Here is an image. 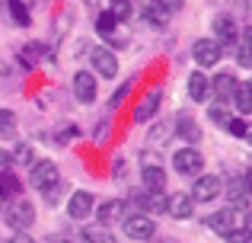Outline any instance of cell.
<instances>
[{
    "mask_svg": "<svg viewBox=\"0 0 252 243\" xmlns=\"http://www.w3.org/2000/svg\"><path fill=\"white\" fill-rule=\"evenodd\" d=\"M125 214V205L118 199H109V202H102V205L96 208V221H99V227H105V224H112V221H118Z\"/></svg>",
    "mask_w": 252,
    "mask_h": 243,
    "instance_id": "15",
    "label": "cell"
},
{
    "mask_svg": "<svg viewBox=\"0 0 252 243\" xmlns=\"http://www.w3.org/2000/svg\"><path fill=\"white\" fill-rule=\"evenodd\" d=\"M246 128H249V125L243 122V119H230V125H227V131H230V135H236V138H246Z\"/></svg>",
    "mask_w": 252,
    "mask_h": 243,
    "instance_id": "32",
    "label": "cell"
},
{
    "mask_svg": "<svg viewBox=\"0 0 252 243\" xmlns=\"http://www.w3.org/2000/svg\"><path fill=\"white\" fill-rule=\"evenodd\" d=\"M70 138H77V128H74V125H70V128H61V131H58V141H70Z\"/></svg>",
    "mask_w": 252,
    "mask_h": 243,
    "instance_id": "37",
    "label": "cell"
},
{
    "mask_svg": "<svg viewBox=\"0 0 252 243\" xmlns=\"http://www.w3.org/2000/svg\"><path fill=\"white\" fill-rule=\"evenodd\" d=\"M144 19H147L154 29H163V26H166V13H163L157 3L154 6H144Z\"/></svg>",
    "mask_w": 252,
    "mask_h": 243,
    "instance_id": "23",
    "label": "cell"
},
{
    "mask_svg": "<svg viewBox=\"0 0 252 243\" xmlns=\"http://www.w3.org/2000/svg\"><path fill=\"white\" fill-rule=\"evenodd\" d=\"M19 58H23L26 68H32V64H35L38 58H42V45H38V42H29V45L23 48V55H19Z\"/></svg>",
    "mask_w": 252,
    "mask_h": 243,
    "instance_id": "26",
    "label": "cell"
},
{
    "mask_svg": "<svg viewBox=\"0 0 252 243\" xmlns=\"http://www.w3.org/2000/svg\"><path fill=\"white\" fill-rule=\"evenodd\" d=\"M90 61H93V68H96L99 77H115L118 74V58L112 55L109 48H93Z\"/></svg>",
    "mask_w": 252,
    "mask_h": 243,
    "instance_id": "10",
    "label": "cell"
},
{
    "mask_svg": "<svg viewBox=\"0 0 252 243\" xmlns=\"http://www.w3.org/2000/svg\"><path fill=\"white\" fill-rule=\"evenodd\" d=\"M141 176H144V186H147V192H163L166 189V173H163V167L157 163V157L154 154H144V170H141Z\"/></svg>",
    "mask_w": 252,
    "mask_h": 243,
    "instance_id": "6",
    "label": "cell"
},
{
    "mask_svg": "<svg viewBox=\"0 0 252 243\" xmlns=\"http://www.w3.org/2000/svg\"><path fill=\"white\" fill-rule=\"evenodd\" d=\"M112 16H115V19H128L131 16V3H128V0H112Z\"/></svg>",
    "mask_w": 252,
    "mask_h": 243,
    "instance_id": "30",
    "label": "cell"
},
{
    "mask_svg": "<svg viewBox=\"0 0 252 243\" xmlns=\"http://www.w3.org/2000/svg\"><path fill=\"white\" fill-rule=\"evenodd\" d=\"M220 192H223V179H220V176L204 173V176H195V186H191L189 199L191 202H214Z\"/></svg>",
    "mask_w": 252,
    "mask_h": 243,
    "instance_id": "4",
    "label": "cell"
},
{
    "mask_svg": "<svg viewBox=\"0 0 252 243\" xmlns=\"http://www.w3.org/2000/svg\"><path fill=\"white\" fill-rule=\"evenodd\" d=\"M86 3H96V0H86Z\"/></svg>",
    "mask_w": 252,
    "mask_h": 243,
    "instance_id": "45",
    "label": "cell"
},
{
    "mask_svg": "<svg viewBox=\"0 0 252 243\" xmlns=\"http://www.w3.org/2000/svg\"><path fill=\"white\" fill-rule=\"evenodd\" d=\"M220 51H223V48L214 42V38H198L195 48H191V55H195L198 68H214V64L220 61Z\"/></svg>",
    "mask_w": 252,
    "mask_h": 243,
    "instance_id": "8",
    "label": "cell"
},
{
    "mask_svg": "<svg viewBox=\"0 0 252 243\" xmlns=\"http://www.w3.org/2000/svg\"><path fill=\"white\" fill-rule=\"evenodd\" d=\"M172 167H176V173H182V176H201L204 157L198 154V147H179L176 154H172Z\"/></svg>",
    "mask_w": 252,
    "mask_h": 243,
    "instance_id": "3",
    "label": "cell"
},
{
    "mask_svg": "<svg viewBox=\"0 0 252 243\" xmlns=\"http://www.w3.org/2000/svg\"><path fill=\"white\" fill-rule=\"evenodd\" d=\"M90 211H93V195L86 192V189H77L67 202V214L74 221H83V218H90Z\"/></svg>",
    "mask_w": 252,
    "mask_h": 243,
    "instance_id": "11",
    "label": "cell"
},
{
    "mask_svg": "<svg viewBox=\"0 0 252 243\" xmlns=\"http://www.w3.org/2000/svg\"><path fill=\"white\" fill-rule=\"evenodd\" d=\"M227 243H252V237L246 231H233V234H227Z\"/></svg>",
    "mask_w": 252,
    "mask_h": 243,
    "instance_id": "34",
    "label": "cell"
},
{
    "mask_svg": "<svg viewBox=\"0 0 252 243\" xmlns=\"http://www.w3.org/2000/svg\"><path fill=\"white\" fill-rule=\"evenodd\" d=\"M10 13H13V23L16 26H29V6H23L19 0H10Z\"/></svg>",
    "mask_w": 252,
    "mask_h": 243,
    "instance_id": "25",
    "label": "cell"
},
{
    "mask_svg": "<svg viewBox=\"0 0 252 243\" xmlns=\"http://www.w3.org/2000/svg\"><path fill=\"white\" fill-rule=\"evenodd\" d=\"M128 90H131V83H122V90H115V96H112V109H115L118 103H122L125 96H128Z\"/></svg>",
    "mask_w": 252,
    "mask_h": 243,
    "instance_id": "36",
    "label": "cell"
},
{
    "mask_svg": "<svg viewBox=\"0 0 252 243\" xmlns=\"http://www.w3.org/2000/svg\"><path fill=\"white\" fill-rule=\"evenodd\" d=\"M122 227H125V234H128L131 240H150L157 234V224H154L150 214H128Z\"/></svg>",
    "mask_w": 252,
    "mask_h": 243,
    "instance_id": "5",
    "label": "cell"
},
{
    "mask_svg": "<svg viewBox=\"0 0 252 243\" xmlns=\"http://www.w3.org/2000/svg\"><path fill=\"white\" fill-rule=\"evenodd\" d=\"M236 87H240V83H236V77L230 74V70H223V74H217L214 80H211V90H214V96H220L223 103H227V100H233Z\"/></svg>",
    "mask_w": 252,
    "mask_h": 243,
    "instance_id": "14",
    "label": "cell"
},
{
    "mask_svg": "<svg viewBox=\"0 0 252 243\" xmlns=\"http://www.w3.org/2000/svg\"><path fill=\"white\" fill-rule=\"evenodd\" d=\"M176 135L182 138V141H189V144H198V141H201V128H198V122H195V119H189V115H179V122H176Z\"/></svg>",
    "mask_w": 252,
    "mask_h": 243,
    "instance_id": "17",
    "label": "cell"
},
{
    "mask_svg": "<svg viewBox=\"0 0 252 243\" xmlns=\"http://www.w3.org/2000/svg\"><path fill=\"white\" fill-rule=\"evenodd\" d=\"M29 182L38 189V192H48L61 182V173H58V163L55 160H38L32 163V173H29Z\"/></svg>",
    "mask_w": 252,
    "mask_h": 243,
    "instance_id": "2",
    "label": "cell"
},
{
    "mask_svg": "<svg viewBox=\"0 0 252 243\" xmlns=\"http://www.w3.org/2000/svg\"><path fill=\"white\" fill-rule=\"evenodd\" d=\"M115 176H125V160H115Z\"/></svg>",
    "mask_w": 252,
    "mask_h": 243,
    "instance_id": "42",
    "label": "cell"
},
{
    "mask_svg": "<svg viewBox=\"0 0 252 243\" xmlns=\"http://www.w3.org/2000/svg\"><path fill=\"white\" fill-rule=\"evenodd\" d=\"M208 115H211V122H214V125H220V128H227L230 119H233V115H230L223 106H211V109H208Z\"/></svg>",
    "mask_w": 252,
    "mask_h": 243,
    "instance_id": "28",
    "label": "cell"
},
{
    "mask_svg": "<svg viewBox=\"0 0 252 243\" xmlns=\"http://www.w3.org/2000/svg\"><path fill=\"white\" fill-rule=\"evenodd\" d=\"M19 179H16V173H3L0 176V199H13V195H19Z\"/></svg>",
    "mask_w": 252,
    "mask_h": 243,
    "instance_id": "22",
    "label": "cell"
},
{
    "mask_svg": "<svg viewBox=\"0 0 252 243\" xmlns=\"http://www.w3.org/2000/svg\"><path fill=\"white\" fill-rule=\"evenodd\" d=\"M3 221L13 227L16 234H26L32 227V221H35V208H32V202H26L23 195L19 199H13L10 202V208L3 211Z\"/></svg>",
    "mask_w": 252,
    "mask_h": 243,
    "instance_id": "1",
    "label": "cell"
},
{
    "mask_svg": "<svg viewBox=\"0 0 252 243\" xmlns=\"http://www.w3.org/2000/svg\"><path fill=\"white\" fill-rule=\"evenodd\" d=\"M80 240H83V243H115V240H112V234L105 231V227H99V224H90V227H83Z\"/></svg>",
    "mask_w": 252,
    "mask_h": 243,
    "instance_id": "20",
    "label": "cell"
},
{
    "mask_svg": "<svg viewBox=\"0 0 252 243\" xmlns=\"http://www.w3.org/2000/svg\"><path fill=\"white\" fill-rule=\"evenodd\" d=\"M48 243H67V240H61V237H55V240H48Z\"/></svg>",
    "mask_w": 252,
    "mask_h": 243,
    "instance_id": "44",
    "label": "cell"
},
{
    "mask_svg": "<svg viewBox=\"0 0 252 243\" xmlns=\"http://www.w3.org/2000/svg\"><path fill=\"white\" fill-rule=\"evenodd\" d=\"M240 231H246L249 237H252V211H246V214H243V227H240Z\"/></svg>",
    "mask_w": 252,
    "mask_h": 243,
    "instance_id": "38",
    "label": "cell"
},
{
    "mask_svg": "<svg viewBox=\"0 0 252 243\" xmlns=\"http://www.w3.org/2000/svg\"><path fill=\"white\" fill-rule=\"evenodd\" d=\"M10 243H35V240H32L29 234H13V237H10Z\"/></svg>",
    "mask_w": 252,
    "mask_h": 243,
    "instance_id": "39",
    "label": "cell"
},
{
    "mask_svg": "<svg viewBox=\"0 0 252 243\" xmlns=\"http://www.w3.org/2000/svg\"><path fill=\"white\" fill-rule=\"evenodd\" d=\"M243 45H246V48L252 51V26H249V29H246V32H243Z\"/></svg>",
    "mask_w": 252,
    "mask_h": 243,
    "instance_id": "41",
    "label": "cell"
},
{
    "mask_svg": "<svg viewBox=\"0 0 252 243\" xmlns=\"http://www.w3.org/2000/svg\"><path fill=\"white\" fill-rule=\"evenodd\" d=\"M166 214H172L176 221H189L191 214H195V202H191L185 192H176V195H169V208H166Z\"/></svg>",
    "mask_w": 252,
    "mask_h": 243,
    "instance_id": "12",
    "label": "cell"
},
{
    "mask_svg": "<svg viewBox=\"0 0 252 243\" xmlns=\"http://www.w3.org/2000/svg\"><path fill=\"white\" fill-rule=\"evenodd\" d=\"M223 192L230 195V202H233L236 208H249V199H252V195L246 192V186H243V179H230Z\"/></svg>",
    "mask_w": 252,
    "mask_h": 243,
    "instance_id": "19",
    "label": "cell"
},
{
    "mask_svg": "<svg viewBox=\"0 0 252 243\" xmlns=\"http://www.w3.org/2000/svg\"><path fill=\"white\" fill-rule=\"evenodd\" d=\"M96 93H99L96 74H90V70H77V74H74V96L80 103H96Z\"/></svg>",
    "mask_w": 252,
    "mask_h": 243,
    "instance_id": "9",
    "label": "cell"
},
{
    "mask_svg": "<svg viewBox=\"0 0 252 243\" xmlns=\"http://www.w3.org/2000/svg\"><path fill=\"white\" fill-rule=\"evenodd\" d=\"M157 6H160V10L169 16V13H179V10H182L185 0H157Z\"/></svg>",
    "mask_w": 252,
    "mask_h": 243,
    "instance_id": "31",
    "label": "cell"
},
{
    "mask_svg": "<svg viewBox=\"0 0 252 243\" xmlns=\"http://www.w3.org/2000/svg\"><path fill=\"white\" fill-rule=\"evenodd\" d=\"M208 227L214 234H220V237H227V234L240 231V214H236V208H223V211H214L208 218Z\"/></svg>",
    "mask_w": 252,
    "mask_h": 243,
    "instance_id": "7",
    "label": "cell"
},
{
    "mask_svg": "<svg viewBox=\"0 0 252 243\" xmlns=\"http://www.w3.org/2000/svg\"><path fill=\"white\" fill-rule=\"evenodd\" d=\"M214 35H217L214 42L223 48V45H236L240 32H236V23H233L230 16H217V19H214Z\"/></svg>",
    "mask_w": 252,
    "mask_h": 243,
    "instance_id": "13",
    "label": "cell"
},
{
    "mask_svg": "<svg viewBox=\"0 0 252 243\" xmlns=\"http://www.w3.org/2000/svg\"><path fill=\"white\" fill-rule=\"evenodd\" d=\"M243 186H246V192L252 195V167L246 170V176H243Z\"/></svg>",
    "mask_w": 252,
    "mask_h": 243,
    "instance_id": "40",
    "label": "cell"
},
{
    "mask_svg": "<svg viewBox=\"0 0 252 243\" xmlns=\"http://www.w3.org/2000/svg\"><path fill=\"white\" fill-rule=\"evenodd\" d=\"M249 87H252V80H249Z\"/></svg>",
    "mask_w": 252,
    "mask_h": 243,
    "instance_id": "46",
    "label": "cell"
},
{
    "mask_svg": "<svg viewBox=\"0 0 252 243\" xmlns=\"http://www.w3.org/2000/svg\"><path fill=\"white\" fill-rule=\"evenodd\" d=\"M189 96H191L195 103H204V100L211 96V80L201 74V70H195V74L189 77Z\"/></svg>",
    "mask_w": 252,
    "mask_h": 243,
    "instance_id": "16",
    "label": "cell"
},
{
    "mask_svg": "<svg viewBox=\"0 0 252 243\" xmlns=\"http://www.w3.org/2000/svg\"><path fill=\"white\" fill-rule=\"evenodd\" d=\"M3 173H13V160H10L6 150H0V176H3Z\"/></svg>",
    "mask_w": 252,
    "mask_h": 243,
    "instance_id": "35",
    "label": "cell"
},
{
    "mask_svg": "<svg viewBox=\"0 0 252 243\" xmlns=\"http://www.w3.org/2000/svg\"><path fill=\"white\" fill-rule=\"evenodd\" d=\"M10 160H13V163H19V167L32 163V147H29V144H19V147L10 154Z\"/></svg>",
    "mask_w": 252,
    "mask_h": 243,
    "instance_id": "29",
    "label": "cell"
},
{
    "mask_svg": "<svg viewBox=\"0 0 252 243\" xmlns=\"http://www.w3.org/2000/svg\"><path fill=\"white\" fill-rule=\"evenodd\" d=\"M233 103H236V109H240L243 115H249V112H252V87H249V83H240V87H236Z\"/></svg>",
    "mask_w": 252,
    "mask_h": 243,
    "instance_id": "21",
    "label": "cell"
},
{
    "mask_svg": "<svg viewBox=\"0 0 252 243\" xmlns=\"http://www.w3.org/2000/svg\"><path fill=\"white\" fill-rule=\"evenodd\" d=\"M157 109H160V93L154 90L150 96H144V100L137 103V109H134V122H147V119H154Z\"/></svg>",
    "mask_w": 252,
    "mask_h": 243,
    "instance_id": "18",
    "label": "cell"
},
{
    "mask_svg": "<svg viewBox=\"0 0 252 243\" xmlns=\"http://www.w3.org/2000/svg\"><path fill=\"white\" fill-rule=\"evenodd\" d=\"M115 23H118V19L112 16L109 10H105V13H99V16H96V29L102 32V35H109V32H115Z\"/></svg>",
    "mask_w": 252,
    "mask_h": 243,
    "instance_id": "27",
    "label": "cell"
},
{
    "mask_svg": "<svg viewBox=\"0 0 252 243\" xmlns=\"http://www.w3.org/2000/svg\"><path fill=\"white\" fill-rule=\"evenodd\" d=\"M0 135H3V138L16 135V115H13L10 109H0Z\"/></svg>",
    "mask_w": 252,
    "mask_h": 243,
    "instance_id": "24",
    "label": "cell"
},
{
    "mask_svg": "<svg viewBox=\"0 0 252 243\" xmlns=\"http://www.w3.org/2000/svg\"><path fill=\"white\" fill-rule=\"evenodd\" d=\"M236 61H240L243 68H252V51L246 48V45H240V51H236Z\"/></svg>",
    "mask_w": 252,
    "mask_h": 243,
    "instance_id": "33",
    "label": "cell"
},
{
    "mask_svg": "<svg viewBox=\"0 0 252 243\" xmlns=\"http://www.w3.org/2000/svg\"><path fill=\"white\" fill-rule=\"evenodd\" d=\"M246 141L252 144V125H249V128H246Z\"/></svg>",
    "mask_w": 252,
    "mask_h": 243,
    "instance_id": "43",
    "label": "cell"
}]
</instances>
